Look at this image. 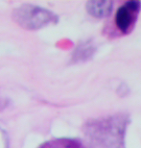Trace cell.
<instances>
[{
	"instance_id": "cell-1",
	"label": "cell",
	"mask_w": 141,
	"mask_h": 148,
	"mask_svg": "<svg viewBox=\"0 0 141 148\" xmlns=\"http://www.w3.org/2000/svg\"><path fill=\"white\" fill-rule=\"evenodd\" d=\"M129 119L125 114L110 115L87 123L86 135L102 148H124Z\"/></svg>"
},
{
	"instance_id": "cell-2",
	"label": "cell",
	"mask_w": 141,
	"mask_h": 148,
	"mask_svg": "<svg viewBox=\"0 0 141 148\" xmlns=\"http://www.w3.org/2000/svg\"><path fill=\"white\" fill-rule=\"evenodd\" d=\"M14 17L22 27L37 29L54 21L55 14L48 10L34 5H23L14 11Z\"/></svg>"
},
{
	"instance_id": "cell-3",
	"label": "cell",
	"mask_w": 141,
	"mask_h": 148,
	"mask_svg": "<svg viewBox=\"0 0 141 148\" xmlns=\"http://www.w3.org/2000/svg\"><path fill=\"white\" fill-rule=\"evenodd\" d=\"M141 8V3L136 0L125 2L120 6L115 14V24L123 33H128L133 28Z\"/></svg>"
},
{
	"instance_id": "cell-4",
	"label": "cell",
	"mask_w": 141,
	"mask_h": 148,
	"mask_svg": "<svg viewBox=\"0 0 141 148\" xmlns=\"http://www.w3.org/2000/svg\"><path fill=\"white\" fill-rule=\"evenodd\" d=\"M113 3L111 1H89L87 3V11L92 16L104 18L111 13Z\"/></svg>"
},
{
	"instance_id": "cell-5",
	"label": "cell",
	"mask_w": 141,
	"mask_h": 148,
	"mask_svg": "<svg viewBox=\"0 0 141 148\" xmlns=\"http://www.w3.org/2000/svg\"><path fill=\"white\" fill-rule=\"evenodd\" d=\"M96 51V45L92 40H86L81 42L73 52L72 60L74 62H84L94 55Z\"/></svg>"
},
{
	"instance_id": "cell-6",
	"label": "cell",
	"mask_w": 141,
	"mask_h": 148,
	"mask_svg": "<svg viewBox=\"0 0 141 148\" xmlns=\"http://www.w3.org/2000/svg\"><path fill=\"white\" fill-rule=\"evenodd\" d=\"M40 148H82V144L78 140L70 138H58L42 145Z\"/></svg>"
},
{
	"instance_id": "cell-7",
	"label": "cell",
	"mask_w": 141,
	"mask_h": 148,
	"mask_svg": "<svg viewBox=\"0 0 141 148\" xmlns=\"http://www.w3.org/2000/svg\"><path fill=\"white\" fill-rule=\"evenodd\" d=\"M0 148H9V140L7 134L0 128Z\"/></svg>"
}]
</instances>
